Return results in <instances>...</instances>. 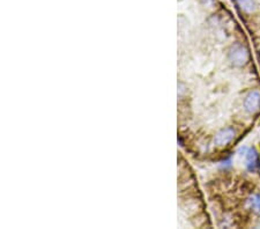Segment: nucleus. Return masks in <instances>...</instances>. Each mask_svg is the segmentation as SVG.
<instances>
[{"mask_svg":"<svg viewBox=\"0 0 260 229\" xmlns=\"http://www.w3.org/2000/svg\"><path fill=\"white\" fill-rule=\"evenodd\" d=\"M228 59L235 68H244L250 61L249 48L241 42H236L228 50Z\"/></svg>","mask_w":260,"mask_h":229,"instance_id":"nucleus-1","label":"nucleus"},{"mask_svg":"<svg viewBox=\"0 0 260 229\" xmlns=\"http://www.w3.org/2000/svg\"><path fill=\"white\" fill-rule=\"evenodd\" d=\"M235 137H236V130L234 127H223L219 132H216L215 137H214V145L216 147H225V146L233 143Z\"/></svg>","mask_w":260,"mask_h":229,"instance_id":"nucleus-2","label":"nucleus"},{"mask_svg":"<svg viewBox=\"0 0 260 229\" xmlns=\"http://www.w3.org/2000/svg\"><path fill=\"white\" fill-rule=\"evenodd\" d=\"M244 110L250 115L257 114L260 111V91L259 90H251L247 93L243 102Z\"/></svg>","mask_w":260,"mask_h":229,"instance_id":"nucleus-3","label":"nucleus"},{"mask_svg":"<svg viewBox=\"0 0 260 229\" xmlns=\"http://www.w3.org/2000/svg\"><path fill=\"white\" fill-rule=\"evenodd\" d=\"M245 166L249 172H255L259 167V153L254 147L250 148L246 153Z\"/></svg>","mask_w":260,"mask_h":229,"instance_id":"nucleus-4","label":"nucleus"},{"mask_svg":"<svg viewBox=\"0 0 260 229\" xmlns=\"http://www.w3.org/2000/svg\"><path fill=\"white\" fill-rule=\"evenodd\" d=\"M236 5L240 8V11L245 14H252L257 11L255 0H236Z\"/></svg>","mask_w":260,"mask_h":229,"instance_id":"nucleus-5","label":"nucleus"},{"mask_svg":"<svg viewBox=\"0 0 260 229\" xmlns=\"http://www.w3.org/2000/svg\"><path fill=\"white\" fill-rule=\"evenodd\" d=\"M251 202V207L257 212V213L260 215V195H257V197H253Z\"/></svg>","mask_w":260,"mask_h":229,"instance_id":"nucleus-6","label":"nucleus"}]
</instances>
